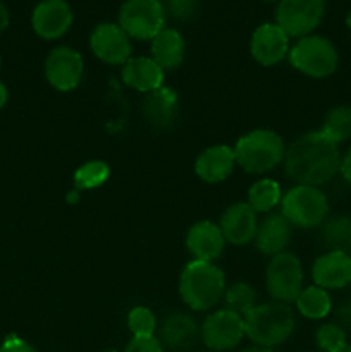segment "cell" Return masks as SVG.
Listing matches in <instances>:
<instances>
[{
	"instance_id": "cell-20",
	"label": "cell",
	"mask_w": 351,
	"mask_h": 352,
	"mask_svg": "<svg viewBox=\"0 0 351 352\" xmlns=\"http://www.w3.org/2000/svg\"><path fill=\"white\" fill-rule=\"evenodd\" d=\"M123 81L138 91H155L164 82V69L148 57H131L123 67Z\"/></svg>"
},
{
	"instance_id": "cell-19",
	"label": "cell",
	"mask_w": 351,
	"mask_h": 352,
	"mask_svg": "<svg viewBox=\"0 0 351 352\" xmlns=\"http://www.w3.org/2000/svg\"><path fill=\"white\" fill-rule=\"evenodd\" d=\"M200 337V327L186 313H172L165 316L160 327V339L167 347L174 351L189 349Z\"/></svg>"
},
{
	"instance_id": "cell-32",
	"label": "cell",
	"mask_w": 351,
	"mask_h": 352,
	"mask_svg": "<svg viewBox=\"0 0 351 352\" xmlns=\"http://www.w3.org/2000/svg\"><path fill=\"white\" fill-rule=\"evenodd\" d=\"M126 352H164V351H162L160 340L155 339L153 336H150V337H133V340L127 344Z\"/></svg>"
},
{
	"instance_id": "cell-28",
	"label": "cell",
	"mask_w": 351,
	"mask_h": 352,
	"mask_svg": "<svg viewBox=\"0 0 351 352\" xmlns=\"http://www.w3.org/2000/svg\"><path fill=\"white\" fill-rule=\"evenodd\" d=\"M255 301H257V294H255L253 287L244 282H237L233 287H229L224 296V302H226V309L234 311L236 315L244 316L255 308Z\"/></svg>"
},
{
	"instance_id": "cell-41",
	"label": "cell",
	"mask_w": 351,
	"mask_h": 352,
	"mask_svg": "<svg viewBox=\"0 0 351 352\" xmlns=\"http://www.w3.org/2000/svg\"><path fill=\"white\" fill-rule=\"evenodd\" d=\"M346 24H348V26H350V30H351V12L348 14V17H346Z\"/></svg>"
},
{
	"instance_id": "cell-18",
	"label": "cell",
	"mask_w": 351,
	"mask_h": 352,
	"mask_svg": "<svg viewBox=\"0 0 351 352\" xmlns=\"http://www.w3.org/2000/svg\"><path fill=\"white\" fill-rule=\"evenodd\" d=\"M289 239H291V223L284 219L282 213H272L265 217L258 223L257 234H255V244L258 251L267 256L284 253Z\"/></svg>"
},
{
	"instance_id": "cell-4",
	"label": "cell",
	"mask_w": 351,
	"mask_h": 352,
	"mask_svg": "<svg viewBox=\"0 0 351 352\" xmlns=\"http://www.w3.org/2000/svg\"><path fill=\"white\" fill-rule=\"evenodd\" d=\"M284 143L274 131L257 129L244 134L234 148V158L250 174H265L284 160Z\"/></svg>"
},
{
	"instance_id": "cell-31",
	"label": "cell",
	"mask_w": 351,
	"mask_h": 352,
	"mask_svg": "<svg viewBox=\"0 0 351 352\" xmlns=\"http://www.w3.org/2000/svg\"><path fill=\"white\" fill-rule=\"evenodd\" d=\"M127 325H129L134 337H150L153 336L157 322H155V316L150 309L140 306V308H134L133 311L129 313Z\"/></svg>"
},
{
	"instance_id": "cell-13",
	"label": "cell",
	"mask_w": 351,
	"mask_h": 352,
	"mask_svg": "<svg viewBox=\"0 0 351 352\" xmlns=\"http://www.w3.org/2000/svg\"><path fill=\"white\" fill-rule=\"evenodd\" d=\"M31 24L34 33L45 40L61 38L72 24L71 7L65 0H43L34 7Z\"/></svg>"
},
{
	"instance_id": "cell-14",
	"label": "cell",
	"mask_w": 351,
	"mask_h": 352,
	"mask_svg": "<svg viewBox=\"0 0 351 352\" xmlns=\"http://www.w3.org/2000/svg\"><path fill=\"white\" fill-rule=\"evenodd\" d=\"M289 50V36L277 24H262L251 36V55L262 65L279 64Z\"/></svg>"
},
{
	"instance_id": "cell-36",
	"label": "cell",
	"mask_w": 351,
	"mask_h": 352,
	"mask_svg": "<svg viewBox=\"0 0 351 352\" xmlns=\"http://www.w3.org/2000/svg\"><path fill=\"white\" fill-rule=\"evenodd\" d=\"M339 170H341V174H343V177L351 184V148L346 151V153H344V157L341 158Z\"/></svg>"
},
{
	"instance_id": "cell-22",
	"label": "cell",
	"mask_w": 351,
	"mask_h": 352,
	"mask_svg": "<svg viewBox=\"0 0 351 352\" xmlns=\"http://www.w3.org/2000/svg\"><path fill=\"white\" fill-rule=\"evenodd\" d=\"M143 116L157 129L171 127L178 116V95L171 88L160 86L143 100Z\"/></svg>"
},
{
	"instance_id": "cell-17",
	"label": "cell",
	"mask_w": 351,
	"mask_h": 352,
	"mask_svg": "<svg viewBox=\"0 0 351 352\" xmlns=\"http://www.w3.org/2000/svg\"><path fill=\"white\" fill-rule=\"evenodd\" d=\"M224 244H226V239L220 227L209 220L195 223L186 237L188 251L195 256V260L200 261L217 260L222 254Z\"/></svg>"
},
{
	"instance_id": "cell-29",
	"label": "cell",
	"mask_w": 351,
	"mask_h": 352,
	"mask_svg": "<svg viewBox=\"0 0 351 352\" xmlns=\"http://www.w3.org/2000/svg\"><path fill=\"white\" fill-rule=\"evenodd\" d=\"M110 168L109 165L103 164V162L95 160V162H88L83 167H79L74 174V184L78 191L81 189H93L102 186L103 182L109 179Z\"/></svg>"
},
{
	"instance_id": "cell-11",
	"label": "cell",
	"mask_w": 351,
	"mask_h": 352,
	"mask_svg": "<svg viewBox=\"0 0 351 352\" xmlns=\"http://www.w3.org/2000/svg\"><path fill=\"white\" fill-rule=\"evenodd\" d=\"M48 82L58 91H71L83 78V57L69 47H57L45 62Z\"/></svg>"
},
{
	"instance_id": "cell-21",
	"label": "cell",
	"mask_w": 351,
	"mask_h": 352,
	"mask_svg": "<svg viewBox=\"0 0 351 352\" xmlns=\"http://www.w3.org/2000/svg\"><path fill=\"white\" fill-rule=\"evenodd\" d=\"M236 158H234V150H231L226 144H217V146H210L203 151L198 157L195 164V170L200 179L205 182H215L224 181L229 177L233 172Z\"/></svg>"
},
{
	"instance_id": "cell-25",
	"label": "cell",
	"mask_w": 351,
	"mask_h": 352,
	"mask_svg": "<svg viewBox=\"0 0 351 352\" xmlns=\"http://www.w3.org/2000/svg\"><path fill=\"white\" fill-rule=\"evenodd\" d=\"M281 201V186L272 179H262L255 182L248 192V205L257 213L270 212Z\"/></svg>"
},
{
	"instance_id": "cell-35",
	"label": "cell",
	"mask_w": 351,
	"mask_h": 352,
	"mask_svg": "<svg viewBox=\"0 0 351 352\" xmlns=\"http://www.w3.org/2000/svg\"><path fill=\"white\" fill-rule=\"evenodd\" d=\"M337 322L341 323V329L351 330V301L344 302L337 308Z\"/></svg>"
},
{
	"instance_id": "cell-23",
	"label": "cell",
	"mask_w": 351,
	"mask_h": 352,
	"mask_svg": "<svg viewBox=\"0 0 351 352\" xmlns=\"http://www.w3.org/2000/svg\"><path fill=\"white\" fill-rule=\"evenodd\" d=\"M151 55L162 69H176L184 58V40L176 30H162L151 40Z\"/></svg>"
},
{
	"instance_id": "cell-39",
	"label": "cell",
	"mask_w": 351,
	"mask_h": 352,
	"mask_svg": "<svg viewBox=\"0 0 351 352\" xmlns=\"http://www.w3.org/2000/svg\"><path fill=\"white\" fill-rule=\"evenodd\" d=\"M243 352H274L268 347H250V349H244Z\"/></svg>"
},
{
	"instance_id": "cell-30",
	"label": "cell",
	"mask_w": 351,
	"mask_h": 352,
	"mask_svg": "<svg viewBox=\"0 0 351 352\" xmlns=\"http://www.w3.org/2000/svg\"><path fill=\"white\" fill-rule=\"evenodd\" d=\"M315 340L323 352H337L346 346V332L339 325L327 323L317 330Z\"/></svg>"
},
{
	"instance_id": "cell-27",
	"label": "cell",
	"mask_w": 351,
	"mask_h": 352,
	"mask_svg": "<svg viewBox=\"0 0 351 352\" xmlns=\"http://www.w3.org/2000/svg\"><path fill=\"white\" fill-rule=\"evenodd\" d=\"M323 134L334 141L336 144L343 143V141L350 140L351 138V107L343 105L336 107L330 110L326 117L322 129Z\"/></svg>"
},
{
	"instance_id": "cell-43",
	"label": "cell",
	"mask_w": 351,
	"mask_h": 352,
	"mask_svg": "<svg viewBox=\"0 0 351 352\" xmlns=\"http://www.w3.org/2000/svg\"><path fill=\"white\" fill-rule=\"evenodd\" d=\"M209 352H217V351H209Z\"/></svg>"
},
{
	"instance_id": "cell-1",
	"label": "cell",
	"mask_w": 351,
	"mask_h": 352,
	"mask_svg": "<svg viewBox=\"0 0 351 352\" xmlns=\"http://www.w3.org/2000/svg\"><path fill=\"white\" fill-rule=\"evenodd\" d=\"M341 167L337 144L322 131L296 140L284 155V170L301 186H319L330 181Z\"/></svg>"
},
{
	"instance_id": "cell-16",
	"label": "cell",
	"mask_w": 351,
	"mask_h": 352,
	"mask_svg": "<svg viewBox=\"0 0 351 352\" xmlns=\"http://www.w3.org/2000/svg\"><path fill=\"white\" fill-rule=\"evenodd\" d=\"M312 277L322 289H343L351 284V256L341 251H329L313 263Z\"/></svg>"
},
{
	"instance_id": "cell-24",
	"label": "cell",
	"mask_w": 351,
	"mask_h": 352,
	"mask_svg": "<svg viewBox=\"0 0 351 352\" xmlns=\"http://www.w3.org/2000/svg\"><path fill=\"white\" fill-rule=\"evenodd\" d=\"M295 302L298 306V311L310 320H320L329 315L330 311L329 294L326 289L319 287V285L303 289Z\"/></svg>"
},
{
	"instance_id": "cell-7",
	"label": "cell",
	"mask_w": 351,
	"mask_h": 352,
	"mask_svg": "<svg viewBox=\"0 0 351 352\" xmlns=\"http://www.w3.org/2000/svg\"><path fill=\"white\" fill-rule=\"evenodd\" d=\"M165 23V10L160 0H127L120 7L119 26L136 40H153Z\"/></svg>"
},
{
	"instance_id": "cell-10",
	"label": "cell",
	"mask_w": 351,
	"mask_h": 352,
	"mask_svg": "<svg viewBox=\"0 0 351 352\" xmlns=\"http://www.w3.org/2000/svg\"><path fill=\"white\" fill-rule=\"evenodd\" d=\"M244 336L243 316L229 309L212 313L202 329L203 342L212 351H227L236 347Z\"/></svg>"
},
{
	"instance_id": "cell-9",
	"label": "cell",
	"mask_w": 351,
	"mask_h": 352,
	"mask_svg": "<svg viewBox=\"0 0 351 352\" xmlns=\"http://www.w3.org/2000/svg\"><path fill=\"white\" fill-rule=\"evenodd\" d=\"M326 14V0H281L275 12L277 26L288 36H308Z\"/></svg>"
},
{
	"instance_id": "cell-38",
	"label": "cell",
	"mask_w": 351,
	"mask_h": 352,
	"mask_svg": "<svg viewBox=\"0 0 351 352\" xmlns=\"http://www.w3.org/2000/svg\"><path fill=\"white\" fill-rule=\"evenodd\" d=\"M7 96H9V93H7L6 85H3V82L0 81V109H3V107H6Z\"/></svg>"
},
{
	"instance_id": "cell-37",
	"label": "cell",
	"mask_w": 351,
	"mask_h": 352,
	"mask_svg": "<svg viewBox=\"0 0 351 352\" xmlns=\"http://www.w3.org/2000/svg\"><path fill=\"white\" fill-rule=\"evenodd\" d=\"M9 26V10L7 7L0 2V33Z\"/></svg>"
},
{
	"instance_id": "cell-26",
	"label": "cell",
	"mask_w": 351,
	"mask_h": 352,
	"mask_svg": "<svg viewBox=\"0 0 351 352\" xmlns=\"http://www.w3.org/2000/svg\"><path fill=\"white\" fill-rule=\"evenodd\" d=\"M323 243L330 248V251L351 253V219L348 217H336L329 220L323 227Z\"/></svg>"
},
{
	"instance_id": "cell-5",
	"label": "cell",
	"mask_w": 351,
	"mask_h": 352,
	"mask_svg": "<svg viewBox=\"0 0 351 352\" xmlns=\"http://www.w3.org/2000/svg\"><path fill=\"white\" fill-rule=\"evenodd\" d=\"M329 212L327 196L315 186L298 184L282 198V215L289 223L312 229L323 222Z\"/></svg>"
},
{
	"instance_id": "cell-42",
	"label": "cell",
	"mask_w": 351,
	"mask_h": 352,
	"mask_svg": "<svg viewBox=\"0 0 351 352\" xmlns=\"http://www.w3.org/2000/svg\"><path fill=\"white\" fill-rule=\"evenodd\" d=\"M105 352H116V351H105Z\"/></svg>"
},
{
	"instance_id": "cell-8",
	"label": "cell",
	"mask_w": 351,
	"mask_h": 352,
	"mask_svg": "<svg viewBox=\"0 0 351 352\" xmlns=\"http://www.w3.org/2000/svg\"><path fill=\"white\" fill-rule=\"evenodd\" d=\"M303 268L301 261L292 253L275 254L267 267V291L275 301L295 302L303 291Z\"/></svg>"
},
{
	"instance_id": "cell-12",
	"label": "cell",
	"mask_w": 351,
	"mask_h": 352,
	"mask_svg": "<svg viewBox=\"0 0 351 352\" xmlns=\"http://www.w3.org/2000/svg\"><path fill=\"white\" fill-rule=\"evenodd\" d=\"M92 50L107 64H126L131 58V41L117 24L103 23L95 28L89 38Z\"/></svg>"
},
{
	"instance_id": "cell-40",
	"label": "cell",
	"mask_w": 351,
	"mask_h": 352,
	"mask_svg": "<svg viewBox=\"0 0 351 352\" xmlns=\"http://www.w3.org/2000/svg\"><path fill=\"white\" fill-rule=\"evenodd\" d=\"M337 352H351V346H344L343 349H339Z\"/></svg>"
},
{
	"instance_id": "cell-3",
	"label": "cell",
	"mask_w": 351,
	"mask_h": 352,
	"mask_svg": "<svg viewBox=\"0 0 351 352\" xmlns=\"http://www.w3.org/2000/svg\"><path fill=\"white\" fill-rule=\"evenodd\" d=\"M244 333L260 347H274L284 342L295 330V315L289 305H258L243 316Z\"/></svg>"
},
{
	"instance_id": "cell-33",
	"label": "cell",
	"mask_w": 351,
	"mask_h": 352,
	"mask_svg": "<svg viewBox=\"0 0 351 352\" xmlns=\"http://www.w3.org/2000/svg\"><path fill=\"white\" fill-rule=\"evenodd\" d=\"M167 9L176 19H188L195 12V0H167Z\"/></svg>"
},
{
	"instance_id": "cell-6",
	"label": "cell",
	"mask_w": 351,
	"mask_h": 352,
	"mask_svg": "<svg viewBox=\"0 0 351 352\" xmlns=\"http://www.w3.org/2000/svg\"><path fill=\"white\" fill-rule=\"evenodd\" d=\"M289 62L310 78H327L337 67V52L327 38L303 36L289 52Z\"/></svg>"
},
{
	"instance_id": "cell-34",
	"label": "cell",
	"mask_w": 351,
	"mask_h": 352,
	"mask_svg": "<svg viewBox=\"0 0 351 352\" xmlns=\"http://www.w3.org/2000/svg\"><path fill=\"white\" fill-rule=\"evenodd\" d=\"M0 352H36L31 344H28L26 340L19 339L17 336H9L3 344L0 346Z\"/></svg>"
},
{
	"instance_id": "cell-2",
	"label": "cell",
	"mask_w": 351,
	"mask_h": 352,
	"mask_svg": "<svg viewBox=\"0 0 351 352\" xmlns=\"http://www.w3.org/2000/svg\"><path fill=\"white\" fill-rule=\"evenodd\" d=\"M226 289L222 270L212 261L195 260L186 265L179 280V292L186 305L195 311H205L220 301Z\"/></svg>"
},
{
	"instance_id": "cell-15",
	"label": "cell",
	"mask_w": 351,
	"mask_h": 352,
	"mask_svg": "<svg viewBox=\"0 0 351 352\" xmlns=\"http://www.w3.org/2000/svg\"><path fill=\"white\" fill-rule=\"evenodd\" d=\"M258 220L257 212L248 203H236L224 212L220 219V230L224 239L234 246H243L255 239Z\"/></svg>"
}]
</instances>
